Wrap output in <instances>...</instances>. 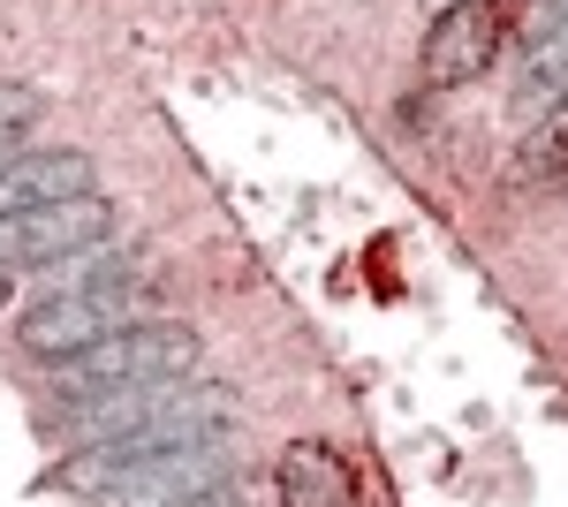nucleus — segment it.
Segmentation results:
<instances>
[{"instance_id":"0eeeda50","label":"nucleus","mask_w":568,"mask_h":507,"mask_svg":"<svg viewBox=\"0 0 568 507\" xmlns=\"http://www.w3.org/2000/svg\"><path fill=\"white\" fill-rule=\"evenodd\" d=\"M99 190V168L84 152H61V144H39V152H16L0 168V212H31V205H61V197H91Z\"/></svg>"},{"instance_id":"9d476101","label":"nucleus","mask_w":568,"mask_h":507,"mask_svg":"<svg viewBox=\"0 0 568 507\" xmlns=\"http://www.w3.org/2000/svg\"><path fill=\"white\" fill-rule=\"evenodd\" d=\"M130 257H136V251H122L114 235H99V243H84V251H69V257H53V265H45V296H69V288L122 281V273H136Z\"/></svg>"},{"instance_id":"20e7f679","label":"nucleus","mask_w":568,"mask_h":507,"mask_svg":"<svg viewBox=\"0 0 568 507\" xmlns=\"http://www.w3.org/2000/svg\"><path fill=\"white\" fill-rule=\"evenodd\" d=\"M99 235H114V197H61V205L0 212V273H45L53 257L84 251Z\"/></svg>"},{"instance_id":"f8f14e48","label":"nucleus","mask_w":568,"mask_h":507,"mask_svg":"<svg viewBox=\"0 0 568 507\" xmlns=\"http://www.w3.org/2000/svg\"><path fill=\"white\" fill-rule=\"evenodd\" d=\"M554 23H568V0H530V16L516 23V31H524V45H530V39H546Z\"/></svg>"},{"instance_id":"f257e3e1","label":"nucleus","mask_w":568,"mask_h":507,"mask_svg":"<svg viewBox=\"0 0 568 507\" xmlns=\"http://www.w3.org/2000/svg\"><path fill=\"white\" fill-rule=\"evenodd\" d=\"M197 364H205L197 326L144 318V326H122V334H106V341H91V348H77V356H61V364H45V372H53V386L69 402H99V394H122V386H175Z\"/></svg>"},{"instance_id":"9b49d317","label":"nucleus","mask_w":568,"mask_h":507,"mask_svg":"<svg viewBox=\"0 0 568 507\" xmlns=\"http://www.w3.org/2000/svg\"><path fill=\"white\" fill-rule=\"evenodd\" d=\"M31 122H39V91L0 77V136H16V129H31Z\"/></svg>"},{"instance_id":"1a4fd4ad","label":"nucleus","mask_w":568,"mask_h":507,"mask_svg":"<svg viewBox=\"0 0 568 507\" xmlns=\"http://www.w3.org/2000/svg\"><path fill=\"white\" fill-rule=\"evenodd\" d=\"M508 182L516 190H546V182H568V99L554 114H538L530 136L516 144V160H508Z\"/></svg>"},{"instance_id":"423d86ee","label":"nucleus","mask_w":568,"mask_h":507,"mask_svg":"<svg viewBox=\"0 0 568 507\" xmlns=\"http://www.w3.org/2000/svg\"><path fill=\"white\" fill-rule=\"evenodd\" d=\"M273 500L281 507H356V469L334 439H288L273 463Z\"/></svg>"},{"instance_id":"39448f33","label":"nucleus","mask_w":568,"mask_h":507,"mask_svg":"<svg viewBox=\"0 0 568 507\" xmlns=\"http://www.w3.org/2000/svg\"><path fill=\"white\" fill-rule=\"evenodd\" d=\"M508 39V16H500V0H455V8H439L433 23H425V45H417V77L433 91H455V84H478L485 69H493V53Z\"/></svg>"},{"instance_id":"ddd939ff","label":"nucleus","mask_w":568,"mask_h":507,"mask_svg":"<svg viewBox=\"0 0 568 507\" xmlns=\"http://www.w3.org/2000/svg\"><path fill=\"white\" fill-rule=\"evenodd\" d=\"M16 152H23V144H16V136H0V168H8V160H16Z\"/></svg>"},{"instance_id":"4468645a","label":"nucleus","mask_w":568,"mask_h":507,"mask_svg":"<svg viewBox=\"0 0 568 507\" xmlns=\"http://www.w3.org/2000/svg\"><path fill=\"white\" fill-rule=\"evenodd\" d=\"M8 281H16V273H0V303H8Z\"/></svg>"},{"instance_id":"7ed1b4c3","label":"nucleus","mask_w":568,"mask_h":507,"mask_svg":"<svg viewBox=\"0 0 568 507\" xmlns=\"http://www.w3.org/2000/svg\"><path fill=\"white\" fill-rule=\"evenodd\" d=\"M235 477V424L227 432H205L190 447H168V455H144V463L114 469L91 485V507H190L220 493Z\"/></svg>"},{"instance_id":"6e6552de","label":"nucleus","mask_w":568,"mask_h":507,"mask_svg":"<svg viewBox=\"0 0 568 507\" xmlns=\"http://www.w3.org/2000/svg\"><path fill=\"white\" fill-rule=\"evenodd\" d=\"M568 99V23H554L546 39L524 45V69H516V114L538 122Z\"/></svg>"},{"instance_id":"f03ea898","label":"nucleus","mask_w":568,"mask_h":507,"mask_svg":"<svg viewBox=\"0 0 568 507\" xmlns=\"http://www.w3.org/2000/svg\"><path fill=\"white\" fill-rule=\"evenodd\" d=\"M144 318H160V288H152L144 273H122V281H99V288L39 296L23 318H16V341H23V356L61 364V356H77V348H91V341L122 334V326H144Z\"/></svg>"}]
</instances>
